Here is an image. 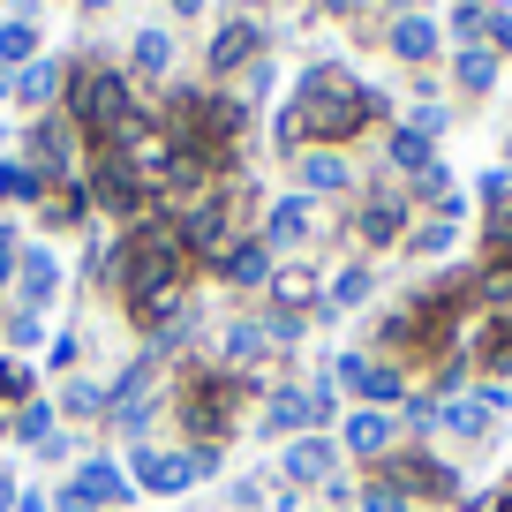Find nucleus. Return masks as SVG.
I'll return each mask as SVG.
<instances>
[{"mask_svg":"<svg viewBox=\"0 0 512 512\" xmlns=\"http://www.w3.org/2000/svg\"><path fill=\"white\" fill-rule=\"evenodd\" d=\"M174 264H181V241L174 234H151V241H128V309H159V294H166V279H174Z\"/></svg>","mask_w":512,"mask_h":512,"instance_id":"1","label":"nucleus"},{"mask_svg":"<svg viewBox=\"0 0 512 512\" xmlns=\"http://www.w3.org/2000/svg\"><path fill=\"white\" fill-rule=\"evenodd\" d=\"M128 83L113 76V68H83L76 76V128H106V136H121V121H128Z\"/></svg>","mask_w":512,"mask_h":512,"instance_id":"2","label":"nucleus"},{"mask_svg":"<svg viewBox=\"0 0 512 512\" xmlns=\"http://www.w3.org/2000/svg\"><path fill=\"white\" fill-rule=\"evenodd\" d=\"M61 505H68V512H106V505H128L121 467H113V460H83V467H76V482L61 490Z\"/></svg>","mask_w":512,"mask_h":512,"instance_id":"3","label":"nucleus"},{"mask_svg":"<svg viewBox=\"0 0 512 512\" xmlns=\"http://www.w3.org/2000/svg\"><path fill=\"white\" fill-rule=\"evenodd\" d=\"M136 482H144V490H159V497L189 490V482H196V452H189V460H166V452H136Z\"/></svg>","mask_w":512,"mask_h":512,"instance_id":"4","label":"nucleus"},{"mask_svg":"<svg viewBox=\"0 0 512 512\" xmlns=\"http://www.w3.org/2000/svg\"><path fill=\"white\" fill-rule=\"evenodd\" d=\"M339 377L362 392V400H407V384H400V369H384V362H362V354H347L339 362Z\"/></svg>","mask_w":512,"mask_h":512,"instance_id":"5","label":"nucleus"},{"mask_svg":"<svg viewBox=\"0 0 512 512\" xmlns=\"http://www.w3.org/2000/svg\"><path fill=\"white\" fill-rule=\"evenodd\" d=\"M211 68H256V23H226L219 38H211Z\"/></svg>","mask_w":512,"mask_h":512,"instance_id":"6","label":"nucleus"},{"mask_svg":"<svg viewBox=\"0 0 512 512\" xmlns=\"http://www.w3.org/2000/svg\"><path fill=\"white\" fill-rule=\"evenodd\" d=\"M302 189L309 196H339V189H354V174H347L339 151H309V159H302Z\"/></svg>","mask_w":512,"mask_h":512,"instance_id":"7","label":"nucleus"},{"mask_svg":"<svg viewBox=\"0 0 512 512\" xmlns=\"http://www.w3.org/2000/svg\"><path fill=\"white\" fill-rule=\"evenodd\" d=\"M31 159H38V181L68 174V121H38L31 128Z\"/></svg>","mask_w":512,"mask_h":512,"instance_id":"8","label":"nucleus"},{"mask_svg":"<svg viewBox=\"0 0 512 512\" xmlns=\"http://www.w3.org/2000/svg\"><path fill=\"white\" fill-rule=\"evenodd\" d=\"M317 234V204L309 196H287V204L272 211V249H287V241H309Z\"/></svg>","mask_w":512,"mask_h":512,"instance_id":"9","label":"nucleus"},{"mask_svg":"<svg viewBox=\"0 0 512 512\" xmlns=\"http://www.w3.org/2000/svg\"><path fill=\"white\" fill-rule=\"evenodd\" d=\"M98 204L136 211V174H128V159H121V151H106V166H98Z\"/></svg>","mask_w":512,"mask_h":512,"instance_id":"10","label":"nucleus"},{"mask_svg":"<svg viewBox=\"0 0 512 512\" xmlns=\"http://www.w3.org/2000/svg\"><path fill=\"white\" fill-rule=\"evenodd\" d=\"M392 53H400V61H430L437 53V23L430 16H400L392 23Z\"/></svg>","mask_w":512,"mask_h":512,"instance_id":"11","label":"nucleus"},{"mask_svg":"<svg viewBox=\"0 0 512 512\" xmlns=\"http://www.w3.org/2000/svg\"><path fill=\"white\" fill-rule=\"evenodd\" d=\"M31 16H38V0H23V16L8 23V31H0V68H8V61H23V68H31V53H38V31H31Z\"/></svg>","mask_w":512,"mask_h":512,"instance_id":"12","label":"nucleus"},{"mask_svg":"<svg viewBox=\"0 0 512 512\" xmlns=\"http://www.w3.org/2000/svg\"><path fill=\"white\" fill-rule=\"evenodd\" d=\"M287 475L294 482H324L332 475V445H324V437H302V445L287 452Z\"/></svg>","mask_w":512,"mask_h":512,"instance_id":"13","label":"nucleus"},{"mask_svg":"<svg viewBox=\"0 0 512 512\" xmlns=\"http://www.w3.org/2000/svg\"><path fill=\"white\" fill-rule=\"evenodd\" d=\"M53 287H61V256H53V249H31V256H23V294H31V302H46Z\"/></svg>","mask_w":512,"mask_h":512,"instance_id":"14","label":"nucleus"},{"mask_svg":"<svg viewBox=\"0 0 512 512\" xmlns=\"http://www.w3.org/2000/svg\"><path fill=\"white\" fill-rule=\"evenodd\" d=\"M53 91H61V61H31V68L16 76V98H23V106H46Z\"/></svg>","mask_w":512,"mask_h":512,"instance_id":"15","label":"nucleus"},{"mask_svg":"<svg viewBox=\"0 0 512 512\" xmlns=\"http://www.w3.org/2000/svg\"><path fill=\"white\" fill-rule=\"evenodd\" d=\"M347 445L354 452H384L392 445V422H384L377 407H362V415H347Z\"/></svg>","mask_w":512,"mask_h":512,"instance_id":"16","label":"nucleus"},{"mask_svg":"<svg viewBox=\"0 0 512 512\" xmlns=\"http://www.w3.org/2000/svg\"><path fill=\"white\" fill-rule=\"evenodd\" d=\"M392 166H407V174H430V136L422 128H392Z\"/></svg>","mask_w":512,"mask_h":512,"instance_id":"17","label":"nucleus"},{"mask_svg":"<svg viewBox=\"0 0 512 512\" xmlns=\"http://www.w3.org/2000/svg\"><path fill=\"white\" fill-rule=\"evenodd\" d=\"M219 272L234 287H256V279H272V249H234V256H219Z\"/></svg>","mask_w":512,"mask_h":512,"instance_id":"18","label":"nucleus"},{"mask_svg":"<svg viewBox=\"0 0 512 512\" xmlns=\"http://www.w3.org/2000/svg\"><path fill=\"white\" fill-rule=\"evenodd\" d=\"M136 68H144V76H166V68H174V38L166 31H136Z\"/></svg>","mask_w":512,"mask_h":512,"instance_id":"19","label":"nucleus"},{"mask_svg":"<svg viewBox=\"0 0 512 512\" xmlns=\"http://www.w3.org/2000/svg\"><path fill=\"white\" fill-rule=\"evenodd\" d=\"M437 422H445L452 437H482V430H490V407H482V400H452Z\"/></svg>","mask_w":512,"mask_h":512,"instance_id":"20","label":"nucleus"},{"mask_svg":"<svg viewBox=\"0 0 512 512\" xmlns=\"http://www.w3.org/2000/svg\"><path fill=\"white\" fill-rule=\"evenodd\" d=\"M460 83L467 91H490L497 83V53L490 46H460Z\"/></svg>","mask_w":512,"mask_h":512,"instance_id":"21","label":"nucleus"},{"mask_svg":"<svg viewBox=\"0 0 512 512\" xmlns=\"http://www.w3.org/2000/svg\"><path fill=\"white\" fill-rule=\"evenodd\" d=\"M362 234L369 241H392V234H400V196H377V204L362 211Z\"/></svg>","mask_w":512,"mask_h":512,"instance_id":"22","label":"nucleus"},{"mask_svg":"<svg viewBox=\"0 0 512 512\" xmlns=\"http://www.w3.org/2000/svg\"><path fill=\"white\" fill-rule=\"evenodd\" d=\"M219 234H226V204H204V211H196L189 226H181V241H196V249H211Z\"/></svg>","mask_w":512,"mask_h":512,"instance_id":"23","label":"nucleus"},{"mask_svg":"<svg viewBox=\"0 0 512 512\" xmlns=\"http://www.w3.org/2000/svg\"><path fill=\"white\" fill-rule=\"evenodd\" d=\"M309 415H317V407H309V392H279V400H272V430H302Z\"/></svg>","mask_w":512,"mask_h":512,"instance_id":"24","label":"nucleus"},{"mask_svg":"<svg viewBox=\"0 0 512 512\" xmlns=\"http://www.w3.org/2000/svg\"><path fill=\"white\" fill-rule=\"evenodd\" d=\"M482 362H490V369H505V362H512V309L490 324V339H482Z\"/></svg>","mask_w":512,"mask_h":512,"instance_id":"25","label":"nucleus"},{"mask_svg":"<svg viewBox=\"0 0 512 512\" xmlns=\"http://www.w3.org/2000/svg\"><path fill=\"white\" fill-rule=\"evenodd\" d=\"M46 181H38V166H0V196H38Z\"/></svg>","mask_w":512,"mask_h":512,"instance_id":"26","label":"nucleus"},{"mask_svg":"<svg viewBox=\"0 0 512 512\" xmlns=\"http://www.w3.org/2000/svg\"><path fill=\"white\" fill-rule=\"evenodd\" d=\"M362 512H407V497H400V482H369V497H362Z\"/></svg>","mask_w":512,"mask_h":512,"instance_id":"27","label":"nucleus"},{"mask_svg":"<svg viewBox=\"0 0 512 512\" xmlns=\"http://www.w3.org/2000/svg\"><path fill=\"white\" fill-rule=\"evenodd\" d=\"M256 347H264L256 324H234V332H226V354H234V362H256Z\"/></svg>","mask_w":512,"mask_h":512,"instance_id":"28","label":"nucleus"},{"mask_svg":"<svg viewBox=\"0 0 512 512\" xmlns=\"http://www.w3.org/2000/svg\"><path fill=\"white\" fill-rule=\"evenodd\" d=\"M445 249H452V219H437V226L415 234V256H445Z\"/></svg>","mask_w":512,"mask_h":512,"instance_id":"29","label":"nucleus"},{"mask_svg":"<svg viewBox=\"0 0 512 512\" xmlns=\"http://www.w3.org/2000/svg\"><path fill=\"white\" fill-rule=\"evenodd\" d=\"M369 294V272H347V279H332V309H354Z\"/></svg>","mask_w":512,"mask_h":512,"instance_id":"30","label":"nucleus"},{"mask_svg":"<svg viewBox=\"0 0 512 512\" xmlns=\"http://www.w3.org/2000/svg\"><path fill=\"white\" fill-rule=\"evenodd\" d=\"M482 23H490V8H482V0H460V8H452V31H460V38H475Z\"/></svg>","mask_w":512,"mask_h":512,"instance_id":"31","label":"nucleus"},{"mask_svg":"<svg viewBox=\"0 0 512 512\" xmlns=\"http://www.w3.org/2000/svg\"><path fill=\"white\" fill-rule=\"evenodd\" d=\"M23 437H31V445H46V437H53V407H31V415H23Z\"/></svg>","mask_w":512,"mask_h":512,"instance_id":"32","label":"nucleus"},{"mask_svg":"<svg viewBox=\"0 0 512 512\" xmlns=\"http://www.w3.org/2000/svg\"><path fill=\"white\" fill-rule=\"evenodd\" d=\"M68 407H76V415H98V407H106V392H98V384H76V392H68Z\"/></svg>","mask_w":512,"mask_h":512,"instance_id":"33","label":"nucleus"},{"mask_svg":"<svg viewBox=\"0 0 512 512\" xmlns=\"http://www.w3.org/2000/svg\"><path fill=\"white\" fill-rule=\"evenodd\" d=\"M8 264H16V226H0V279H8Z\"/></svg>","mask_w":512,"mask_h":512,"instance_id":"34","label":"nucleus"},{"mask_svg":"<svg viewBox=\"0 0 512 512\" xmlns=\"http://www.w3.org/2000/svg\"><path fill=\"white\" fill-rule=\"evenodd\" d=\"M482 31H490V38H497V46H505V53H512V16H490V23H482Z\"/></svg>","mask_w":512,"mask_h":512,"instance_id":"35","label":"nucleus"},{"mask_svg":"<svg viewBox=\"0 0 512 512\" xmlns=\"http://www.w3.org/2000/svg\"><path fill=\"white\" fill-rule=\"evenodd\" d=\"M16 512H46V490H16Z\"/></svg>","mask_w":512,"mask_h":512,"instance_id":"36","label":"nucleus"},{"mask_svg":"<svg viewBox=\"0 0 512 512\" xmlns=\"http://www.w3.org/2000/svg\"><path fill=\"white\" fill-rule=\"evenodd\" d=\"M0 98H16V76H8V68H0Z\"/></svg>","mask_w":512,"mask_h":512,"instance_id":"37","label":"nucleus"},{"mask_svg":"<svg viewBox=\"0 0 512 512\" xmlns=\"http://www.w3.org/2000/svg\"><path fill=\"white\" fill-rule=\"evenodd\" d=\"M0 512H16V490H8V482H0Z\"/></svg>","mask_w":512,"mask_h":512,"instance_id":"38","label":"nucleus"},{"mask_svg":"<svg viewBox=\"0 0 512 512\" xmlns=\"http://www.w3.org/2000/svg\"><path fill=\"white\" fill-rule=\"evenodd\" d=\"M196 8H204V0H174V16H196Z\"/></svg>","mask_w":512,"mask_h":512,"instance_id":"39","label":"nucleus"},{"mask_svg":"<svg viewBox=\"0 0 512 512\" xmlns=\"http://www.w3.org/2000/svg\"><path fill=\"white\" fill-rule=\"evenodd\" d=\"M83 8H113V0H83Z\"/></svg>","mask_w":512,"mask_h":512,"instance_id":"40","label":"nucleus"},{"mask_svg":"<svg viewBox=\"0 0 512 512\" xmlns=\"http://www.w3.org/2000/svg\"><path fill=\"white\" fill-rule=\"evenodd\" d=\"M234 8H256V0H234Z\"/></svg>","mask_w":512,"mask_h":512,"instance_id":"41","label":"nucleus"}]
</instances>
